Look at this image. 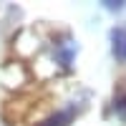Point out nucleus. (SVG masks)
I'll return each instance as SVG.
<instances>
[{
	"label": "nucleus",
	"mask_w": 126,
	"mask_h": 126,
	"mask_svg": "<svg viewBox=\"0 0 126 126\" xmlns=\"http://www.w3.org/2000/svg\"><path fill=\"white\" fill-rule=\"evenodd\" d=\"M111 50L119 61H126V28L111 30Z\"/></svg>",
	"instance_id": "1"
},
{
	"label": "nucleus",
	"mask_w": 126,
	"mask_h": 126,
	"mask_svg": "<svg viewBox=\"0 0 126 126\" xmlns=\"http://www.w3.org/2000/svg\"><path fill=\"white\" fill-rule=\"evenodd\" d=\"M73 116H76V111H73V109H61V111H56V113H50L48 119H43L38 126H68V124L73 121Z\"/></svg>",
	"instance_id": "2"
},
{
	"label": "nucleus",
	"mask_w": 126,
	"mask_h": 126,
	"mask_svg": "<svg viewBox=\"0 0 126 126\" xmlns=\"http://www.w3.org/2000/svg\"><path fill=\"white\" fill-rule=\"evenodd\" d=\"M113 111H116L119 116H126V93H119V96L113 98Z\"/></svg>",
	"instance_id": "3"
}]
</instances>
